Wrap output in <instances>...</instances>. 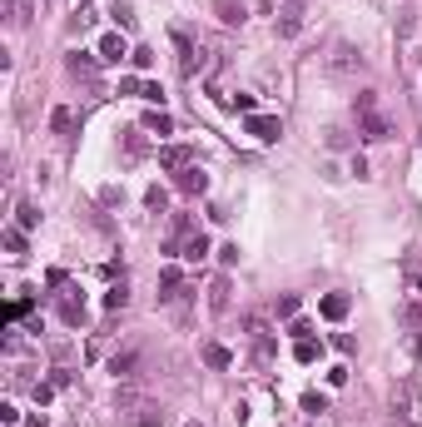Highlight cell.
<instances>
[{"mask_svg":"<svg viewBox=\"0 0 422 427\" xmlns=\"http://www.w3.org/2000/svg\"><path fill=\"white\" fill-rule=\"evenodd\" d=\"M174 40V50H179V70H184V80H194V75H209V55H204V50L184 35V30H174L169 35Z\"/></svg>","mask_w":422,"mask_h":427,"instance_id":"1","label":"cell"},{"mask_svg":"<svg viewBox=\"0 0 422 427\" xmlns=\"http://www.w3.org/2000/svg\"><path fill=\"white\" fill-rule=\"evenodd\" d=\"M393 412H398V422H407V427H422V402H417V388L402 378V383H393Z\"/></svg>","mask_w":422,"mask_h":427,"instance_id":"2","label":"cell"},{"mask_svg":"<svg viewBox=\"0 0 422 427\" xmlns=\"http://www.w3.org/2000/svg\"><path fill=\"white\" fill-rule=\"evenodd\" d=\"M328 75H333V80H353V75H363V50H358V45H333V55H328Z\"/></svg>","mask_w":422,"mask_h":427,"instance_id":"3","label":"cell"},{"mask_svg":"<svg viewBox=\"0 0 422 427\" xmlns=\"http://www.w3.org/2000/svg\"><path fill=\"white\" fill-rule=\"evenodd\" d=\"M244 130H248L258 144H274V139L283 134V120H279V115H244Z\"/></svg>","mask_w":422,"mask_h":427,"instance_id":"4","label":"cell"},{"mask_svg":"<svg viewBox=\"0 0 422 427\" xmlns=\"http://www.w3.org/2000/svg\"><path fill=\"white\" fill-rule=\"evenodd\" d=\"M129 55H134V50H129L125 35H104V40H99V60H104V65H120V60H129Z\"/></svg>","mask_w":422,"mask_h":427,"instance_id":"5","label":"cell"},{"mask_svg":"<svg viewBox=\"0 0 422 427\" xmlns=\"http://www.w3.org/2000/svg\"><path fill=\"white\" fill-rule=\"evenodd\" d=\"M169 417L154 407V402H139V407H129V417H125V427H164Z\"/></svg>","mask_w":422,"mask_h":427,"instance_id":"6","label":"cell"},{"mask_svg":"<svg viewBox=\"0 0 422 427\" xmlns=\"http://www.w3.org/2000/svg\"><path fill=\"white\" fill-rule=\"evenodd\" d=\"M160 164L179 174V169H189V164H194V149H189V144H164V149H160Z\"/></svg>","mask_w":422,"mask_h":427,"instance_id":"7","label":"cell"},{"mask_svg":"<svg viewBox=\"0 0 422 427\" xmlns=\"http://www.w3.org/2000/svg\"><path fill=\"white\" fill-rule=\"evenodd\" d=\"M363 120V139H373V144H383V139H393V125L378 115V110H367V115H358Z\"/></svg>","mask_w":422,"mask_h":427,"instance_id":"8","label":"cell"},{"mask_svg":"<svg viewBox=\"0 0 422 427\" xmlns=\"http://www.w3.org/2000/svg\"><path fill=\"white\" fill-rule=\"evenodd\" d=\"M160 298H164V303H179V298H184V274L174 269V263L160 274Z\"/></svg>","mask_w":422,"mask_h":427,"instance_id":"9","label":"cell"},{"mask_svg":"<svg viewBox=\"0 0 422 427\" xmlns=\"http://www.w3.org/2000/svg\"><path fill=\"white\" fill-rule=\"evenodd\" d=\"M110 372H115V378H134V372H139V353L134 348H120L110 358Z\"/></svg>","mask_w":422,"mask_h":427,"instance_id":"10","label":"cell"},{"mask_svg":"<svg viewBox=\"0 0 422 427\" xmlns=\"http://www.w3.org/2000/svg\"><path fill=\"white\" fill-rule=\"evenodd\" d=\"M318 313L328 318V323H343V318H348V293H323Z\"/></svg>","mask_w":422,"mask_h":427,"instance_id":"11","label":"cell"},{"mask_svg":"<svg viewBox=\"0 0 422 427\" xmlns=\"http://www.w3.org/2000/svg\"><path fill=\"white\" fill-rule=\"evenodd\" d=\"M179 189H184V194H204V189H209V174H204L199 164H189V169H179Z\"/></svg>","mask_w":422,"mask_h":427,"instance_id":"12","label":"cell"},{"mask_svg":"<svg viewBox=\"0 0 422 427\" xmlns=\"http://www.w3.org/2000/svg\"><path fill=\"white\" fill-rule=\"evenodd\" d=\"M179 258H189V263H199V258H209V239H204V234H189V239L179 244Z\"/></svg>","mask_w":422,"mask_h":427,"instance_id":"13","label":"cell"},{"mask_svg":"<svg viewBox=\"0 0 422 427\" xmlns=\"http://www.w3.org/2000/svg\"><path fill=\"white\" fill-rule=\"evenodd\" d=\"M60 318H65L70 328H80V323H85V303H80L75 293H65V298H60Z\"/></svg>","mask_w":422,"mask_h":427,"instance_id":"14","label":"cell"},{"mask_svg":"<svg viewBox=\"0 0 422 427\" xmlns=\"http://www.w3.org/2000/svg\"><path fill=\"white\" fill-rule=\"evenodd\" d=\"M50 130H55V134L75 130V110H70V104H55V110H50Z\"/></svg>","mask_w":422,"mask_h":427,"instance_id":"15","label":"cell"},{"mask_svg":"<svg viewBox=\"0 0 422 427\" xmlns=\"http://www.w3.org/2000/svg\"><path fill=\"white\" fill-rule=\"evenodd\" d=\"M204 363H209V368H229V363H234V353H229L224 343H204Z\"/></svg>","mask_w":422,"mask_h":427,"instance_id":"16","label":"cell"},{"mask_svg":"<svg viewBox=\"0 0 422 427\" xmlns=\"http://www.w3.org/2000/svg\"><path fill=\"white\" fill-rule=\"evenodd\" d=\"M144 130H149V134H169V130H174V120H169L164 110H149V115H144Z\"/></svg>","mask_w":422,"mask_h":427,"instance_id":"17","label":"cell"},{"mask_svg":"<svg viewBox=\"0 0 422 427\" xmlns=\"http://www.w3.org/2000/svg\"><path fill=\"white\" fill-rule=\"evenodd\" d=\"M209 308H214V313L229 308V279H214V288H209Z\"/></svg>","mask_w":422,"mask_h":427,"instance_id":"18","label":"cell"},{"mask_svg":"<svg viewBox=\"0 0 422 427\" xmlns=\"http://www.w3.org/2000/svg\"><path fill=\"white\" fill-rule=\"evenodd\" d=\"M293 358H298V363H318V358H323V343H313V338H298Z\"/></svg>","mask_w":422,"mask_h":427,"instance_id":"19","label":"cell"},{"mask_svg":"<svg viewBox=\"0 0 422 427\" xmlns=\"http://www.w3.org/2000/svg\"><path fill=\"white\" fill-rule=\"evenodd\" d=\"M214 10H219V20H224V25H244V6H239V0H219Z\"/></svg>","mask_w":422,"mask_h":427,"instance_id":"20","label":"cell"},{"mask_svg":"<svg viewBox=\"0 0 422 427\" xmlns=\"http://www.w3.org/2000/svg\"><path fill=\"white\" fill-rule=\"evenodd\" d=\"M6 15H10V25L20 30V25L30 20V0H6Z\"/></svg>","mask_w":422,"mask_h":427,"instance_id":"21","label":"cell"},{"mask_svg":"<svg viewBox=\"0 0 422 427\" xmlns=\"http://www.w3.org/2000/svg\"><path fill=\"white\" fill-rule=\"evenodd\" d=\"M65 65H70V75H85V80H90V75H94V60H90V55H85V50H75V55H70V60H65Z\"/></svg>","mask_w":422,"mask_h":427,"instance_id":"22","label":"cell"},{"mask_svg":"<svg viewBox=\"0 0 422 427\" xmlns=\"http://www.w3.org/2000/svg\"><path fill=\"white\" fill-rule=\"evenodd\" d=\"M6 253L10 258H25V229H6Z\"/></svg>","mask_w":422,"mask_h":427,"instance_id":"23","label":"cell"},{"mask_svg":"<svg viewBox=\"0 0 422 427\" xmlns=\"http://www.w3.org/2000/svg\"><path fill=\"white\" fill-rule=\"evenodd\" d=\"M35 224H40V209L35 204H20L15 209V229H35Z\"/></svg>","mask_w":422,"mask_h":427,"instance_id":"24","label":"cell"},{"mask_svg":"<svg viewBox=\"0 0 422 427\" xmlns=\"http://www.w3.org/2000/svg\"><path fill=\"white\" fill-rule=\"evenodd\" d=\"M125 303H129V288H125V284H115L110 293H104V308H110V313H120Z\"/></svg>","mask_w":422,"mask_h":427,"instance_id":"25","label":"cell"},{"mask_svg":"<svg viewBox=\"0 0 422 427\" xmlns=\"http://www.w3.org/2000/svg\"><path fill=\"white\" fill-rule=\"evenodd\" d=\"M110 15H115V25H120V30H134V10L125 6V0H115V6H110Z\"/></svg>","mask_w":422,"mask_h":427,"instance_id":"26","label":"cell"},{"mask_svg":"<svg viewBox=\"0 0 422 427\" xmlns=\"http://www.w3.org/2000/svg\"><path fill=\"white\" fill-rule=\"evenodd\" d=\"M144 204H149L154 214H164V204H169V194H164L160 184H149V189H144Z\"/></svg>","mask_w":422,"mask_h":427,"instance_id":"27","label":"cell"},{"mask_svg":"<svg viewBox=\"0 0 422 427\" xmlns=\"http://www.w3.org/2000/svg\"><path fill=\"white\" fill-rule=\"evenodd\" d=\"M303 412H313V417L328 412V398H323V393H303Z\"/></svg>","mask_w":422,"mask_h":427,"instance_id":"28","label":"cell"},{"mask_svg":"<svg viewBox=\"0 0 422 427\" xmlns=\"http://www.w3.org/2000/svg\"><path fill=\"white\" fill-rule=\"evenodd\" d=\"M279 35H298V10H293V6H288L283 20H279Z\"/></svg>","mask_w":422,"mask_h":427,"instance_id":"29","label":"cell"},{"mask_svg":"<svg viewBox=\"0 0 422 427\" xmlns=\"http://www.w3.org/2000/svg\"><path fill=\"white\" fill-rule=\"evenodd\" d=\"M274 313H279V318H293V313H298V298H293V293H283V298L274 303Z\"/></svg>","mask_w":422,"mask_h":427,"instance_id":"30","label":"cell"},{"mask_svg":"<svg viewBox=\"0 0 422 427\" xmlns=\"http://www.w3.org/2000/svg\"><path fill=\"white\" fill-rule=\"evenodd\" d=\"M50 398H55V383H35V407H45Z\"/></svg>","mask_w":422,"mask_h":427,"instance_id":"31","label":"cell"},{"mask_svg":"<svg viewBox=\"0 0 422 427\" xmlns=\"http://www.w3.org/2000/svg\"><path fill=\"white\" fill-rule=\"evenodd\" d=\"M219 263H224V269H234V263H239V244H224V248H219Z\"/></svg>","mask_w":422,"mask_h":427,"instance_id":"32","label":"cell"},{"mask_svg":"<svg viewBox=\"0 0 422 427\" xmlns=\"http://www.w3.org/2000/svg\"><path fill=\"white\" fill-rule=\"evenodd\" d=\"M15 417H20V407H15V402H0V422L15 427Z\"/></svg>","mask_w":422,"mask_h":427,"instance_id":"33","label":"cell"},{"mask_svg":"<svg viewBox=\"0 0 422 427\" xmlns=\"http://www.w3.org/2000/svg\"><path fill=\"white\" fill-rule=\"evenodd\" d=\"M288 333H293V338H313V323H303V318H293V323H288Z\"/></svg>","mask_w":422,"mask_h":427,"instance_id":"34","label":"cell"},{"mask_svg":"<svg viewBox=\"0 0 422 427\" xmlns=\"http://www.w3.org/2000/svg\"><path fill=\"white\" fill-rule=\"evenodd\" d=\"M25 313H30V303H25V298H15V303L6 308V318H10V323H15V318H25Z\"/></svg>","mask_w":422,"mask_h":427,"instance_id":"35","label":"cell"},{"mask_svg":"<svg viewBox=\"0 0 422 427\" xmlns=\"http://www.w3.org/2000/svg\"><path fill=\"white\" fill-rule=\"evenodd\" d=\"M139 94H144V99H149V104H164V90H160V85H144V90H139Z\"/></svg>","mask_w":422,"mask_h":427,"instance_id":"36","label":"cell"},{"mask_svg":"<svg viewBox=\"0 0 422 427\" xmlns=\"http://www.w3.org/2000/svg\"><path fill=\"white\" fill-rule=\"evenodd\" d=\"M129 60H134V70H149V65H154V55H149V50H134Z\"/></svg>","mask_w":422,"mask_h":427,"instance_id":"37","label":"cell"},{"mask_svg":"<svg viewBox=\"0 0 422 427\" xmlns=\"http://www.w3.org/2000/svg\"><path fill=\"white\" fill-rule=\"evenodd\" d=\"M189 427H204V422H189Z\"/></svg>","mask_w":422,"mask_h":427,"instance_id":"38","label":"cell"},{"mask_svg":"<svg viewBox=\"0 0 422 427\" xmlns=\"http://www.w3.org/2000/svg\"><path fill=\"white\" fill-rule=\"evenodd\" d=\"M393 427H407V422H393Z\"/></svg>","mask_w":422,"mask_h":427,"instance_id":"39","label":"cell"}]
</instances>
